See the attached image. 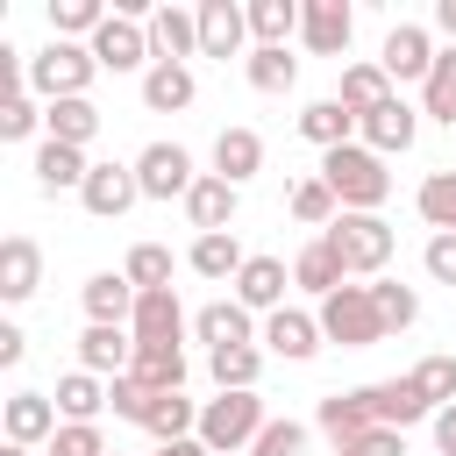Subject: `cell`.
<instances>
[{"label": "cell", "instance_id": "obj_1", "mask_svg": "<svg viewBox=\"0 0 456 456\" xmlns=\"http://www.w3.org/2000/svg\"><path fill=\"white\" fill-rule=\"evenodd\" d=\"M321 178H328V192L342 200V214H378V207L392 200V171H385V157L363 150V142L328 150V157H321Z\"/></svg>", "mask_w": 456, "mask_h": 456}, {"label": "cell", "instance_id": "obj_2", "mask_svg": "<svg viewBox=\"0 0 456 456\" xmlns=\"http://www.w3.org/2000/svg\"><path fill=\"white\" fill-rule=\"evenodd\" d=\"M93 50L86 43H43L36 57H28V93L43 100V107H57V100H86V86H93Z\"/></svg>", "mask_w": 456, "mask_h": 456}, {"label": "cell", "instance_id": "obj_3", "mask_svg": "<svg viewBox=\"0 0 456 456\" xmlns=\"http://www.w3.org/2000/svg\"><path fill=\"white\" fill-rule=\"evenodd\" d=\"M392 221L385 214H335V228H328V249L342 256V271L349 278H378L385 264H392Z\"/></svg>", "mask_w": 456, "mask_h": 456}, {"label": "cell", "instance_id": "obj_4", "mask_svg": "<svg viewBox=\"0 0 456 456\" xmlns=\"http://www.w3.org/2000/svg\"><path fill=\"white\" fill-rule=\"evenodd\" d=\"M314 314H321V335L342 342V349H378V342H385V314H378L370 285H342V292H328Z\"/></svg>", "mask_w": 456, "mask_h": 456}, {"label": "cell", "instance_id": "obj_5", "mask_svg": "<svg viewBox=\"0 0 456 456\" xmlns=\"http://www.w3.org/2000/svg\"><path fill=\"white\" fill-rule=\"evenodd\" d=\"M264 428H271V413H264V399H256V392H221V399H207V406H200V442H207L214 456L249 449Z\"/></svg>", "mask_w": 456, "mask_h": 456}, {"label": "cell", "instance_id": "obj_6", "mask_svg": "<svg viewBox=\"0 0 456 456\" xmlns=\"http://www.w3.org/2000/svg\"><path fill=\"white\" fill-rule=\"evenodd\" d=\"M86 50H93V64H100V71H142V64H157L150 28H142V21H128V14H107V21H100V36H93Z\"/></svg>", "mask_w": 456, "mask_h": 456}, {"label": "cell", "instance_id": "obj_7", "mask_svg": "<svg viewBox=\"0 0 456 456\" xmlns=\"http://www.w3.org/2000/svg\"><path fill=\"white\" fill-rule=\"evenodd\" d=\"M135 185H142V200H185L200 185V171H192V157L178 142H150L135 157Z\"/></svg>", "mask_w": 456, "mask_h": 456}, {"label": "cell", "instance_id": "obj_8", "mask_svg": "<svg viewBox=\"0 0 456 456\" xmlns=\"http://www.w3.org/2000/svg\"><path fill=\"white\" fill-rule=\"evenodd\" d=\"M135 200H142L135 164H114V157H107V164H93V171H86V185H78V207H86L93 221H121Z\"/></svg>", "mask_w": 456, "mask_h": 456}, {"label": "cell", "instance_id": "obj_9", "mask_svg": "<svg viewBox=\"0 0 456 456\" xmlns=\"http://www.w3.org/2000/svg\"><path fill=\"white\" fill-rule=\"evenodd\" d=\"M413 135H420V107H406L399 93L356 121V142H363V150H378V157H406V150H413Z\"/></svg>", "mask_w": 456, "mask_h": 456}, {"label": "cell", "instance_id": "obj_10", "mask_svg": "<svg viewBox=\"0 0 456 456\" xmlns=\"http://www.w3.org/2000/svg\"><path fill=\"white\" fill-rule=\"evenodd\" d=\"M349 36H356L349 0H306V7H299V43H306L314 57H342Z\"/></svg>", "mask_w": 456, "mask_h": 456}, {"label": "cell", "instance_id": "obj_11", "mask_svg": "<svg viewBox=\"0 0 456 456\" xmlns=\"http://www.w3.org/2000/svg\"><path fill=\"white\" fill-rule=\"evenodd\" d=\"M378 64H385V78H392V86H406V78H420V86H428V71H435V43H428V28H420V21H392V36H385Z\"/></svg>", "mask_w": 456, "mask_h": 456}, {"label": "cell", "instance_id": "obj_12", "mask_svg": "<svg viewBox=\"0 0 456 456\" xmlns=\"http://www.w3.org/2000/svg\"><path fill=\"white\" fill-rule=\"evenodd\" d=\"M321 342H328V335H321V314H306V306H278V314H264V349H271V356L306 363Z\"/></svg>", "mask_w": 456, "mask_h": 456}, {"label": "cell", "instance_id": "obj_13", "mask_svg": "<svg viewBox=\"0 0 456 456\" xmlns=\"http://www.w3.org/2000/svg\"><path fill=\"white\" fill-rule=\"evenodd\" d=\"M242 43H249V7H235V0H200V57H242Z\"/></svg>", "mask_w": 456, "mask_h": 456}, {"label": "cell", "instance_id": "obj_14", "mask_svg": "<svg viewBox=\"0 0 456 456\" xmlns=\"http://www.w3.org/2000/svg\"><path fill=\"white\" fill-rule=\"evenodd\" d=\"M128 363H135V335H128V328H107V321H86V335H78V370H93V378H128Z\"/></svg>", "mask_w": 456, "mask_h": 456}, {"label": "cell", "instance_id": "obj_15", "mask_svg": "<svg viewBox=\"0 0 456 456\" xmlns=\"http://www.w3.org/2000/svg\"><path fill=\"white\" fill-rule=\"evenodd\" d=\"M0 420H7V442H21V449H50V442H57V428H64L50 392H14Z\"/></svg>", "mask_w": 456, "mask_h": 456}, {"label": "cell", "instance_id": "obj_16", "mask_svg": "<svg viewBox=\"0 0 456 456\" xmlns=\"http://www.w3.org/2000/svg\"><path fill=\"white\" fill-rule=\"evenodd\" d=\"M314 428H321L335 449H349V442H363V435L378 428V413H370V399H363V385H356V392H328V399L314 406Z\"/></svg>", "mask_w": 456, "mask_h": 456}, {"label": "cell", "instance_id": "obj_17", "mask_svg": "<svg viewBox=\"0 0 456 456\" xmlns=\"http://www.w3.org/2000/svg\"><path fill=\"white\" fill-rule=\"evenodd\" d=\"M142 28H150L157 64H185V57H200V7H157Z\"/></svg>", "mask_w": 456, "mask_h": 456}, {"label": "cell", "instance_id": "obj_18", "mask_svg": "<svg viewBox=\"0 0 456 456\" xmlns=\"http://www.w3.org/2000/svg\"><path fill=\"white\" fill-rule=\"evenodd\" d=\"M235 207H242V185H228V178H214V171H200V185L185 192V221H192L200 235H228Z\"/></svg>", "mask_w": 456, "mask_h": 456}, {"label": "cell", "instance_id": "obj_19", "mask_svg": "<svg viewBox=\"0 0 456 456\" xmlns=\"http://www.w3.org/2000/svg\"><path fill=\"white\" fill-rule=\"evenodd\" d=\"M78 299H86V321H107V328H128V314H135V285H128V271H93L86 285H78Z\"/></svg>", "mask_w": 456, "mask_h": 456}, {"label": "cell", "instance_id": "obj_20", "mask_svg": "<svg viewBox=\"0 0 456 456\" xmlns=\"http://www.w3.org/2000/svg\"><path fill=\"white\" fill-rule=\"evenodd\" d=\"M36 285H43V249L28 235H7L0 242V299L21 306V299H36Z\"/></svg>", "mask_w": 456, "mask_h": 456}, {"label": "cell", "instance_id": "obj_21", "mask_svg": "<svg viewBox=\"0 0 456 456\" xmlns=\"http://www.w3.org/2000/svg\"><path fill=\"white\" fill-rule=\"evenodd\" d=\"M285 285H292L285 256H249L242 278H235V299H242L249 314H278V306H285Z\"/></svg>", "mask_w": 456, "mask_h": 456}, {"label": "cell", "instance_id": "obj_22", "mask_svg": "<svg viewBox=\"0 0 456 456\" xmlns=\"http://www.w3.org/2000/svg\"><path fill=\"white\" fill-rule=\"evenodd\" d=\"M192 335H200L207 349H235V342H264L242 299H214V306H200V314H192Z\"/></svg>", "mask_w": 456, "mask_h": 456}, {"label": "cell", "instance_id": "obj_23", "mask_svg": "<svg viewBox=\"0 0 456 456\" xmlns=\"http://www.w3.org/2000/svg\"><path fill=\"white\" fill-rule=\"evenodd\" d=\"M363 399H370V413H378V428H413V420H435V406L413 392V378H385V385H363Z\"/></svg>", "mask_w": 456, "mask_h": 456}, {"label": "cell", "instance_id": "obj_24", "mask_svg": "<svg viewBox=\"0 0 456 456\" xmlns=\"http://www.w3.org/2000/svg\"><path fill=\"white\" fill-rule=\"evenodd\" d=\"M256 171H264V135H256V128H221V135H214V178L249 185Z\"/></svg>", "mask_w": 456, "mask_h": 456}, {"label": "cell", "instance_id": "obj_25", "mask_svg": "<svg viewBox=\"0 0 456 456\" xmlns=\"http://www.w3.org/2000/svg\"><path fill=\"white\" fill-rule=\"evenodd\" d=\"M292 285H299V292H314V299H328V292H342V285H349V271H342V256L328 249V235L299 242V256H292Z\"/></svg>", "mask_w": 456, "mask_h": 456}, {"label": "cell", "instance_id": "obj_26", "mask_svg": "<svg viewBox=\"0 0 456 456\" xmlns=\"http://www.w3.org/2000/svg\"><path fill=\"white\" fill-rule=\"evenodd\" d=\"M128 335H135V342H178V335H185L178 292H171V285H164V292H142L135 314H128Z\"/></svg>", "mask_w": 456, "mask_h": 456}, {"label": "cell", "instance_id": "obj_27", "mask_svg": "<svg viewBox=\"0 0 456 456\" xmlns=\"http://www.w3.org/2000/svg\"><path fill=\"white\" fill-rule=\"evenodd\" d=\"M128 378H142L150 392H185V349L178 342H135Z\"/></svg>", "mask_w": 456, "mask_h": 456}, {"label": "cell", "instance_id": "obj_28", "mask_svg": "<svg viewBox=\"0 0 456 456\" xmlns=\"http://www.w3.org/2000/svg\"><path fill=\"white\" fill-rule=\"evenodd\" d=\"M192 93H200V86H192L185 64H150V71H142V107H150V114H185Z\"/></svg>", "mask_w": 456, "mask_h": 456}, {"label": "cell", "instance_id": "obj_29", "mask_svg": "<svg viewBox=\"0 0 456 456\" xmlns=\"http://www.w3.org/2000/svg\"><path fill=\"white\" fill-rule=\"evenodd\" d=\"M86 171H93V164H86V150H71V142H50V135H43V150H36V185H43V192H78V185H86Z\"/></svg>", "mask_w": 456, "mask_h": 456}, {"label": "cell", "instance_id": "obj_30", "mask_svg": "<svg viewBox=\"0 0 456 456\" xmlns=\"http://www.w3.org/2000/svg\"><path fill=\"white\" fill-rule=\"evenodd\" d=\"M50 399H57V420H100V413H107V378H93V370H64Z\"/></svg>", "mask_w": 456, "mask_h": 456}, {"label": "cell", "instance_id": "obj_31", "mask_svg": "<svg viewBox=\"0 0 456 456\" xmlns=\"http://www.w3.org/2000/svg\"><path fill=\"white\" fill-rule=\"evenodd\" d=\"M335 100H342L356 121H363L370 107H385V100H392V78H385V64H378V57H370V64H342V93H335Z\"/></svg>", "mask_w": 456, "mask_h": 456}, {"label": "cell", "instance_id": "obj_32", "mask_svg": "<svg viewBox=\"0 0 456 456\" xmlns=\"http://www.w3.org/2000/svg\"><path fill=\"white\" fill-rule=\"evenodd\" d=\"M299 135H306V142H321V157H328V150L356 142V114H349L342 100H314V107L299 114Z\"/></svg>", "mask_w": 456, "mask_h": 456}, {"label": "cell", "instance_id": "obj_33", "mask_svg": "<svg viewBox=\"0 0 456 456\" xmlns=\"http://www.w3.org/2000/svg\"><path fill=\"white\" fill-rule=\"evenodd\" d=\"M185 264H192L200 278H214V285H221V278H242V264H249V256H242V242H235V228H228V235H192Z\"/></svg>", "mask_w": 456, "mask_h": 456}, {"label": "cell", "instance_id": "obj_34", "mask_svg": "<svg viewBox=\"0 0 456 456\" xmlns=\"http://www.w3.org/2000/svg\"><path fill=\"white\" fill-rule=\"evenodd\" d=\"M207 370H214V385H221V392H256V378H264V349H256V342L207 349Z\"/></svg>", "mask_w": 456, "mask_h": 456}, {"label": "cell", "instance_id": "obj_35", "mask_svg": "<svg viewBox=\"0 0 456 456\" xmlns=\"http://www.w3.org/2000/svg\"><path fill=\"white\" fill-rule=\"evenodd\" d=\"M142 435H150V442H185V435H200V406H192L185 392H157Z\"/></svg>", "mask_w": 456, "mask_h": 456}, {"label": "cell", "instance_id": "obj_36", "mask_svg": "<svg viewBox=\"0 0 456 456\" xmlns=\"http://www.w3.org/2000/svg\"><path fill=\"white\" fill-rule=\"evenodd\" d=\"M285 207H292V221H299V228H321V235H328V228H335V214H342V200L328 192V178H321V171H314V178H299V185L285 192Z\"/></svg>", "mask_w": 456, "mask_h": 456}, {"label": "cell", "instance_id": "obj_37", "mask_svg": "<svg viewBox=\"0 0 456 456\" xmlns=\"http://www.w3.org/2000/svg\"><path fill=\"white\" fill-rule=\"evenodd\" d=\"M420 114L442 121V128H456V43L435 50V71H428V86H420Z\"/></svg>", "mask_w": 456, "mask_h": 456}, {"label": "cell", "instance_id": "obj_38", "mask_svg": "<svg viewBox=\"0 0 456 456\" xmlns=\"http://www.w3.org/2000/svg\"><path fill=\"white\" fill-rule=\"evenodd\" d=\"M292 28H299L292 0H249V50H285Z\"/></svg>", "mask_w": 456, "mask_h": 456}, {"label": "cell", "instance_id": "obj_39", "mask_svg": "<svg viewBox=\"0 0 456 456\" xmlns=\"http://www.w3.org/2000/svg\"><path fill=\"white\" fill-rule=\"evenodd\" d=\"M413 207H420V221L435 235H456V171H428L420 192H413Z\"/></svg>", "mask_w": 456, "mask_h": 456}, {"label": "cell", "instance_id": "obj_40", "mask_svg": "<svg viewBox=\"0 0 456 456\" xmlns=\"http://www.w3.org/2000/svg\"><path fill=\"white\" fill-rule=\"evenodd\" d=\"M100 21H107V7H100V0H50V36H57V43H78V36L93 43V36H100Z\"/></svg>", "mask_w": 456, "mask_h": 456}, {"label": "cell", "instance_id": "obj_41", "mask_svg": "<svg viewBox=\"0 0 456 456\" xmlns=\"http://www.w3.org/2000/svg\"><path fill=\"white\" fill-rule=\"evenodd\" d=\"M93 135H100V107H93V100H57V107H50V142L86 150Z\"/></svg>", "mask_w": 456, "mask_h": 456}, {"label": "cell", "instance_id": "obj_42", "mask_svg": "<svg viewBox=\"0 0 456 456\" xmlns=\"http://www.w3.org/2000/svg\"><path fill=\"white\" fill-rule=\"evenodd\" d=\"M370 299H378V314H385V335H406V328L420 321V292L399 285V278H370Z\"/></svg>", "mask_w": 456, "mask_h": 456}, {"label": "cell", "instance_id": "obj_43", "mask_svg": "<svg viewBox=\"0 0 456 456\" xmlns=\"http://www.w3.org/2000/svg\"><path fill=\"white\" fill-rule=\"evenodd\" d=\"M406 378H413V392H420L435 413H442V406H456V356H420Z\"/></svg>", "mask_w": 456, "mask_h": 456}, {"label": "cell", "instance_id": "obj_44", "mask_svg": "<svg viewBox=\"0 0 456 456\" xmlns=\"http://www.w3.org/2000/svg\"><path fill=\"white\" fill-rule=\"evenodd\" d=\"M242 71H249V86H256V93H292L299 57H285V50H249V57H242Z\"/></svg>", "mask_w": 456, "mask_h": 456}, {"label": "cell", "instance_id": "obj_45", "mask_svg": "<svg viewBox=\"0 0 456 456\" xmlns=\"http://www.w3.org/2000/svg\"><path fill=\"white\" fill-rule=\"evenodd\" d=\"M36 128H50V107H43L36 93H14V100H0V142H28Z\"/></svg>", "mask_w": 456, "mask_h": 456}, {"label": "cell", "instance_id": "obj_46", "mask_svg": "<svg viewBox=\"0 0 456 456\" xmlns=\"http://www.w3.org/2000/svg\"><path fill=\"white\" fill-rule=\"evenodd\" d=\"M121 271H128L135 292H164V285H171V249H164V242H135Z\"/></svg>", "mask_w": 456, "mask_h": 456}, {"label": "cell", "instance_id": "obj_47", "mask_svg": "<svg viewBox=\"0 0 456 456\" xmlns=\"http://www.w3.org/2000/svg\"><path fill=\"white\" fill-rule=\"evenodd\" d=\"M150 399H157V392H150L142 378H107V406H114V420H135V428H142V420H150Z\"/></svg>", "mask_w": 456, "mask_h": 456}, {"label": "cell", "instance_id": "obj_48", "mask_svg": "<svg viewBox=\"0 0 456 456\" xmlns=\"http://www.w3.org/2000/svg\"><path fill=\"white\" fill-rule=\"evenodd\" d=\"M43 456H107V435H100V420H64Z\"/></svg>", "mask_w": 456, "mask_h": 456}, {"label": "cell", "instance_id": "obj_49", "mask_svg": "<svg viewBox=\"0 0 456 456\" xmlns=\"http://www.w3.org/2000/svg\"><path fill=\"white\" fill-rule=\"evenodd\" d=\"M249 456H306V428H299V420H271V428L249 442Z\"/></svg>", "mask_w": 456, "mask_h": 456}, {"label": "cell", "instance_id": "obj_50", "mask_svg": "<svg viewBox=\"0 0 456 456\" xmlns=\"http://www.w3.org/2000/svg\"><path fill=\"white\" fill-rule=\"evenodd\" d=\"M420 264H428V278H435V285H456V235H428Z\"/></svg>", "mask_w": 456, "mask_h": 456}, {"label": "cell", "instance_id": "obj_51", "mask_svg": "<svg viewBox=\"0 0 456 456\" xmlns=\"http://www.w3.org/2000/svg\"><path fill=\"white\" fill-rule=\"evenodd\" d=\"M349 449H363V456H406V435H399V428H370V435L349 442Z\"/></svg>", "mask_w": 456, "mask_h": 456}, {"label": "cell", "instance_id": "obj_52", "mask_svg": "<svg viewBox=\"0 0 456 456\" xmlns=\"http://www.w3.org/2000/svg\"><path fill=\"white\" fill-rule=\"evenodd\" d=\"M21 356H28V335H21L14 321H0V370H14Z\"/></svg>", "mask_w": 456, "mask_h": 456}, {"label": "cell", "instance_id": "obj_53", "mask_svg": "<svg viewBox=\"0 0 456 456\" xmlns=\"http://www.w3.org/2000/svg\"><path fill=\"white\" fill-rule=\"evenodd\" d=\"M428 428H435V449H442V456H456V406H442Z\"/></svg>", "mask_w": 456, "mask_h": 456}, {"label": "cell", "instance_id": "obj_54", "mask_svg": "<svg viewBox=\"0 0 456 456\" xmlns=\"http://www.w3.org/2000/svg\"><path fill=\"white\" fill-rule=\"evenodd\" d=\"M150 456H214V449H207V442H200V435H185V442H157V449H150Z\"/></svg>", "mask_w": 456, "mask_h": 456}, {"label": "cell", "instance_id": "obj_55", "mask_svg": "<svg viewBox=\"0 0 456 456\" xmlns=\"http://www.w3.org/2000/svg\"><path fill=\"white\" fill-rule=\"evenodd\" d=\"M435 28H442V36L456 43V0H435Z\"/></svg>", "mask_w": 456, "mask_h": 456}, {"label": "cell", "instance_id": "obj_56", "mask_svg": "<svg viewBox=\"0 0 456 456\" xmlns=\"http://www.w3.org/2000/svg\"><path fill=\"white\" fill-rule=\"evenodd\" d=\"M0 456H36V449H21V442H7V449H0Z\"/></svg>", "mask_w": 456, "mask_h": 456}, {"label": "cell", "instance_id": "obj_57", "mask_svg": "<svg viewBox=\"0 0 456 456\" xmlns=\"http://www.w3.org/2000/svg\"><path fill=\"white\" fill-rule=\"evenodd\" d=\"M335 456H363V449H335Z\"/></svg>", "mask_w": 456, "mask_h": 456}, {"label": "cell", "instance_id": "obj_58", "mask_svg": "<svg viewBox=\"0 0 456 456\" xmlns=\"http://www.w3.org/2000/svg\"><path fill=\"white\" fill-rule=\"evenodd\" d=\"M107 456H121V449H107Z\"/></svg>", "mask_w": 456, "mask_h": 456}]
</instances>
